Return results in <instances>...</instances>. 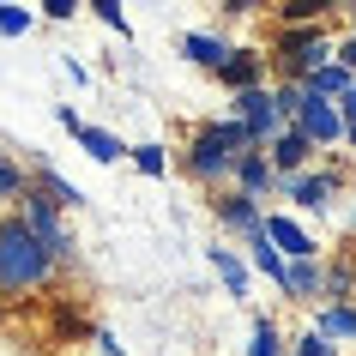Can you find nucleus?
Returning <instances> with one entry per match:
<instances>
[{
    "mask_svg": "<svg viewBox=\"0 0 356 356\" xmlns=\"http://www.w3.org/2000/svg\"><path fill=\"white\" fill-rule=\"evenodd\" d=\"M79 145L91 151L97 163H115V157H121V139H115V133H103V127H85V133H79Z\"/></svg>",
    "mask_w": 356,
    "mask_h": 356,
    "instance_id": "11",
    "label": "nucleus"
},
{
    "mask_svg": "<svg viewBox=\"0 0 356 356\" xmlns=\"http://www.w3.org/2000/svg\"><path fill=\"white\" fill-rule=\"evenodd\" d=\"M97 19L115 24V31H127V19H121V6H115V0H97Z\"/></svg>",
    "mask_w": 356,
    "mask_h": 356,
    "instance_id": "23",
    "label": "nucleus"
},
{
    "mask_svg": "<svg viewBox=\"0 0 356 356\" xmlns=\"http://www.w3.org/2000/svg\"><path fill=\"white\" fill-rule=\"evenodd\" d=\"M266 236H272V242H278L290 260H308V254H314V242H308V236H302L290 218H266Z\"/></svg>",
    "mask_w": 356,
    "mask_h": 356,
    "instance_id": "6",
    "label": "nucleus"
},
{
    "mask_svg": "<svg viewBox=\"0 0 356 356\" xmlns=\"http://www.w3.org/2000/svg\"><path fill=\"white\" fill-rule=\"evenodd\" d=\"M350 332H356L350 308H326V314H320V338H350Z\"/></svg>",
    "mask_w": 356,
    "mask_h": 356,
    "instance_id": "17",
    "label": "nucleus"
},
{
    "mask_svg": "<svg viewBox=\"0 0 356 356\" xmlns=\"http://www.w3.org/2000/svg\"><path fill=\"white\" fill-rule=\"evenodd\" d=\"M224 79L236 85V91H254V79H260V55H248V49H236L224 67Z\"/></svg>",
    "mask_w": 356,
    "mask_h": 356,
    "instance_id": "9",
    "label": "nucleus"
},
{
    "mask_svg": "<svg viewBox=\"0 0 356 356\" xmlns=\"http://www.w3.org/2000/svg\"><path fill=\"white\" fill-rule=\"evenodd\" d=\"M296 356H332V344H326L320 332H308V338H302V350H296Z\"/></svg>",
    "mask_w": 356,
    "mask_h": 356,
    "instance_id": "24",
    "label": "nucleus"
},
{
    "mask_svg": "<svg viewBox=\"0 0 356 356\" xmlns=\"http://www.w3.org/2000/svg\"><path fill=\"white\" fill-rule=\"evenodd\" d=\"M24 31H31V13H24V6H6V0H0V37H24Z\"/></svg>",
    "mask_w": 356,
    "mask_h": 356,
    "instance_id": "18",
    "label": "nucleus"
},
{
    "mask_svg": "<svg viewBox=\"0 0 356 356\" xmlns=\"http://www.w3.org/2000/svg\"><path fill=\"white\" fill-rule=\"evenodd\" d=\"M236 115H242V127L254 133V145H260V139H278V121H284V109H278V97H266L260 85L236 97Z\"/></svg>",
    "mask_w": 356,
    "mask_h": 356,
    "instance_id": "3",
    "label": "nucleus"
},
{
    "mask_svg": "<svg viewBox=\"0 0 356 356\" xmlns=\"http://www.w3.org/2000/svg\"><path fill=\"white\" fill-rule=\"evenodd\" d=\"M236 181H242V193H248V200H254V193H260V188H272V163H266L260 151H248L242 163H236Z\"/></svg>",
    "mask_w": 356,
    "mask_h": 356,
    "instance_id": "7",
    "label": "nucleus"
},
{
    "mask_svg": "<svg viewBox=\"0 0 356 356\" xmlns=\"http://www.w3.org/2000/svg\"><path fill=\"white\" fill-rule=\"evenodd\" d=\"M302 157H308V139H302V133H284V139H272V163H278V169H296Z\"/></svg>",
    "mask_w": 356,
    "mask_h": 356,
    "instance_id": "14",
    "label": "nucleus"
},
{
    "mask_svg": "<svg viewBox=\"0 0 356 356\" xmlns=\"http://www.w3.org/2000/svg\"><path fill=\"white\" fill-rule=\"evenodd\" d=\"M314 13H320L314 0H296V6H284V19H290V24H302V19H314Z\"/></svg>",
    "mask_w": 356,
    "mask_h": 356,
    "instance_id": "25",
    "label": "nucleus"
},
{
    "mask_svg": "<svg viewBox=\"0 0 356 356\" xmlns=\"http://www.w3.org/2000/svg\"><path fill=\"white\" fill-rule=\"evenodd\" d=\"M290 193H296L302 206H326V200H332V175H302V181H290Z\"/></svg>",
    "mask_w": 356,
    "mask_h": 356,
    "instance_id": "10",
    "label": "nucleus"
},
{
    "mask_svg": "<svg viewBox=\"0 0 356 356\" xmlns=\"http://www.w3.org/2000/svg\"><path fill=\"white\" fill-rule=\"evenodd\" d=\"M211 266H218V272H224V284H229V296H242V290H248V272H242V260H236V254H229V248H211Z\"/></svg>",
    "mask_w": 356,
    "mask_h": 356,
    "instance_id": "13",
    "label": "nucleus"
},
{
    "mask_svg": "<svg viewBox=\"0 0 356 356\" xmlns=\"http://www.w3.org/2000/svg\"><path fill=\"white\" fill-rule=\"evenodd\" d=\"M344 115H350V139H356V91H344Z\"/></svg>",
    "mask_w": 356,
    "mask_h": 356,
    "instance_id": "26",
    "label": "nucleus"
},
{
    "mask_svg": "<svg viewBox=\"0 0 356 356\" xmlns=\"http://www.w3.org/2000/svg\"><path fill=\"white\" fill-rule=\"evenodd\" d=\"M42 188L55 193V206H79V188H73V181H60L55 169H42Z\"/></svg>",
    "mask_w": 356,
    "mask_h": 356,
    "instance_id": "20",
    "label": "nucleus"
},
{
    "mask_svg": "<svg viewBox=\"0 0 356 356\" xmlns=\"http://www.w3.org/2000/svg\"><path fill=\"white\" fill-rule=\"evenodd\" d=\"M254 356H284L278 350V326H272V320H254Z\"/></svg>",
    "mask_w": 356,
    "mask_h": 356,
    "instance_id": "19",
    "label": "nucleus"
},
{
    "mask_svg": "<svg viewBox=\"0 0 356 356\" xmlns=\"http://www.w3.org/2000/svg\"><path fill=\"white\" fill-rule=\"evenodd\" d=\"M24 224H31V236H37L55 260H67L73 254V236L60 229V218H55V200H42V193H24Z\"/></svg>",
    "mask_w": 356,
    "mask_h": 356,
    "instance_id": "2",
    "label": "nucleus"
},
{
    "mask_svg": "<svg viewBox=\"0 0 356 356\" xmlns=\"http://www.w3.org/2000/svg\"><path fill=\"white\" fill-rule=\"evenodd\" d=\"M49 266H55V254L31 236L24 218H6L0 224V290H37L49 278Z\"/></svg>",
    "mask_w": 356,
    "mask_h": 356,
    "instance_id": "1",
    "label": "nucleus"
},
{
    "mask_svg": "<svg viewBox=\"0 0 356 356\" xmlns=\"http://www.w3.org/2000/svg\"><path fill=\"white\" fill-rule=\"evenodd\" d=\"M133 163L145 169V175H163V145H139V151H133Z\"/></svg>",
    "mask_w": 356,
    "mask_h": 356,
    "instance_id": "21",
    "label": "nucleus"
},
{
    "mask_svg": "<svg viewBox=\"0 0 356 356\" xmlns=\"http://www.w3.org/2000/svg\"><path fill=\"white\" fill-rule=\"evenodd\" d=\"M284 290H296V296H314V290H320V272H314L308 260H296L290 272H284Z\"/></svg>",
    "mask_w": 356,
    "mask_h": 356,
    "instance_id": "16",
    "label": "nucleus"
},
{
    "mask_svg": "<svg viewBox=\"0 0 356 356\" xmlns=\"http://www.w3.org/2000/svg\"><path fill=\"white\" fill-rule=\"evenodd\" d=\"M181 49H188V55L200 60V67H218V73L229 67V49H224L218 37H200V31H193V37H181Z\"/></svg>",
    "mask_w": 356,
    "mask_h": 356,
    "instance_id": "8",
    "label": "nucleus"
},
{
    "mask_svg": "<svg viewBox=\"0 0 356 356\" xmlns=\"http://www.w3.org/2000/svg\"><path fill=\"white\" fill-rule=\"evenodd\" d=\"M19 188H24V175H19L13 163H6V157H0V200H13Z\"/></svg>",
    "mask_w": 356,
    "mask_h": 356,
    "instance_id": "22",
    "label": "nucleus"
},
{
    "mask_svg": "<svg viewBox=\"0 0 356 356\" xmlns=\"http://www.w3.org/2000/svg\"><path fill=\"white\" fill-rule=\"evenodd\" d=\"M332 91H350V73H344V67H320V73L308 79V97H332Z\"/></svg>",
    "mask_w": 356,
    "mask_h": 356,
    "instance_id": "15",
    "label": "nucleus"
},
{
    "mask_svg": "<svg viewBox=\"0 0 356 356\" xmlns=\"http://www.w3.org/2000/svg\"><path fill=\"white\" fill-rule=\"evenodd\" d=\"M338 67H356V37L344 42V55H338Z\"/></svg>",
    "mask_w": 356,
    "mask_h": 356,
    "instance_id": "27",
    "label": "nucleus"
},
{
    "mask_svg": "<svg viewBox=\"0 0 356 356\" xmlns=\"http://www.w3.org/2000/svg\"><path fill=\"white\" fill-rule=\"evenodd\" d=\"M248 248H254V266H260L266 278H278V284H284V272H290V266L278 260V248H272V236H266V229H260V236H254V242H248Z\"/></svg>",
    "mask_w": 356,
    "mask_h": 356,
    "instance_id": "12",
    "label": "nucleus"
},
{
    "mask_svg": "<svg viewBox=\"0 0 356 356\" xmlns=\"http://www.w3.org/2000/svg\"><path fill=\"white\" fill-rule=\"evenodd\" d=\"M218 218H224L229 229H242L248 242H254V236H260V211H254V200H248V193H236V200H224V206H218Z\"/></svg>",
    "mask_w": 356,
    "mask_h": 356,
    "instance_id": "5",
    "label": "nucleus"
},
{
    "mask_svg": "<svg viewBox=\"0 0 356 356\" xmlns=\"http://www.w3.org/2000/svg\"><path fill=\"white\" fill-rule=\"evenodd\" d=\"M296 121H302V139H308V145H314V139H320V145H332L338 133H344V121H338V109L326 103V97H308Z\"/></svg>",
    "mask_w": 356,
    "mask_h": 356,
    "instance_id": "4",
    "label": "nucleus"
}]
</instances>
